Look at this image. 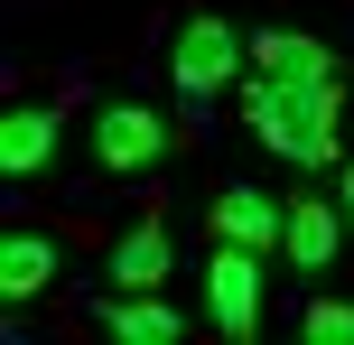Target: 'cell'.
I'll return each mask as SVG.
<instances>
[{"label":"cell","instance_id":"cell-1","mask_svg":"<svg viewBox=\"0 0 354 345\" xmlns=\"http://www.w3.org/2000/svg\"><path fill=\"white\" fill-rule=\"evenodd\" d=\"M345 93H354V66L326 37H308L289 75H252L243 93V122L280 149L289 168H336V122H345Z\"/></svg>","mask_w":354,"mask_h":345},{"label":"cell","instance_id":"cell-2","mask_svg":"<svg viewBox=\"0 0 354 345\" xmlns=\"http://www.w3.org/2000/svg\"><path fill=\"white\" fill-rule=\"evenodd\" d=\"M243 56H252V37L233 28L224 10H196V19H177V37H168V84L177 93H224L233 75H243Z\"/></svg>","mask_w":354,"mask_h":345},{"label":"cell","instance_id":"cell-3","mask_svg":"<svg viewBox=\"0 0 354 345\" xmlns=\"http://www.w3.org/2000/svg\"><path fill=\"white\" fill-rule=\"evenodd\" d=\"M168 140H177V131H168L149 103H103V112L84 122V149H93V168H103V178L159 168V159H168Z\"/></svg>","mask_w":354,"mask_h":345},{"label":"cell","instance_id":"cell-4","mask_svg":"<svg viewBox=\"0 0 354 345\" xmlns=\"http://www.w3.org/2000/svg\"><path fill=\"white\" fill-rule=\"evenodd\" d=\"M261 261H270V252L214 243V261H205V317H214L224 336H261V308H270V290H261Z\"/></svg>","mask_w":354,"mask_h":345},{"label":"cell","instance_id":"cell-5","mask_svg":"<svg viewBox=\"0 0 354 345\" xmlns=\"http://www.w3.org/2000/svg\"><path fill=\"white\" fill-rule=\"evenodd\" d=\"M205 224H214V243L280 252V234H289V196H270V187H252V178H224V187L205 196Z\"/></svg>","mask_w":354,"mask_h":345},{"label":"cell","instance_id":"cell-6","mask_svg":"<svg viewBox=\"0 0 354 345\" xmlns=\"http://www.w3.org/2000/svg\"><path fill=\"white\" fill-rule=\"evenodd\" d=\"M345 205L336 196H289V234H280V261L289 271H308V280H326L336 271V252H345Z\"/></svg>","mask_w":354,"mask_h":345},{"label":"cell","instance_id":"cell-7","mask_svg":"<svg viewBox=\"0 0 354 345\" xmlns=\"http://www.w3.org/2000/svg\"><path fill=\"white\" fill-rule=\"evenodd\" d=\"M56 140H66V112L56 103H10L0 112V168H10V178H47Z\"/></svg>","mask_w":354,"mask_h":345},{"label":"cell","instance_id":"cell-8","mask_svg":"<svg viewBox=\"0 0 354 345\" xmlns=\"http://www.w3.org/2000/svg\"><path fill=\"white\" fill-rule=\"evenodd\" d=\"M103 271H112V290H159V280L177 271V252H168V215H140V224L103 252Z\"/></svg>","mask_w":354,"mask_h":345},{"label":"cell","instance_id":"cell-9","mask_svg":"<svg viewBox=\"0 0 354 345\" xmlns=\"http://www.w3.org/2000/svg\"><path fill=\"white\" fill-rule=\"evenodd\" d=\"M103 327L131 336V345H177V327H187V317H177L159 290H112V299H103Z\"/></svg>","mask_w":354,"mask_h":345},{"label":"cell","instance_id":"cell-10","mask_svg":"<svg viewBox=\"0 0 354 345\" xmlns=\"http://www.w3.org/2000/svg\"><path fill=\"white\" fill-rule=\"evenodd\" d=\"M56 280V243L47 234H0V290L10 299H37Z\"/></svg>","mask_w":354,"mask_h":345},{"label":"cell","instance_id":"cell-11","mask_svg":"<svg viewBox=\"0 0 354 345\" xmlns=\"http://www.w3.org/2000/svg\"><path fill=\"white\" fill-rule=\"evenodd\" d=\"M299 327L317 336V345H354V299H326V290H317V299L299 308Z\"/></svg>","mask_w":354,"mask_h":345},{"label":"cell","instance_id":"cell-12","mask_svg":"<svg viewBox=\"0 0 354 345\" xmlns=\"http://www.w3.org/2000/svg\"><path fill=\"white\" fill-rule=\"evenodd\" d=\"M299 47H308L299 28H252V75H289V66H299Z\"/></svg>","mask_w":354,"mask_h":345},{"label":"cell","instance_id":"cell-13","mask_svg":"<svg viewBox=\"0 0 354 345\" xmlns=\"http://www.w3.org/2000/svg\"><path fill=\"white\" fill-rule=\"evenodd\" d=\"M336 205H345V224H354V159H336Z\"/></svg>","mask_w":354,"mask_h":345}]
</instances>
